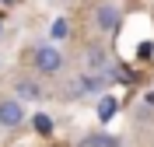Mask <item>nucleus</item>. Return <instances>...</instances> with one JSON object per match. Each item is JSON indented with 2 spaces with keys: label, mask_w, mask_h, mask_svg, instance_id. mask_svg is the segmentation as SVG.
<instances>
[{
  "label": "nucleus",
  "mask_w": 154,
  "mask_h": 147,
  "mask_svg": "<svg viewBox=\"0 0 154 147\" xmlns=\"http://www.w3.org/2000/svg\"><path fill=\"white\" fill-rule=\"evenodd\" d=\"M32 67H35L38 74H46V77L60 74V70H63V49H56L53 42L35 46V53H32Z\"/></svg>",
  "instance_id": "f257e3e1"
},
{
  "label": "nucleus",
  "mask_w": 154,
  "mask_h": 147,
  "mask_svg": "<svg viewBox=\"0 0 154 147\" xmlns=\"http://www.w3.org/2000/svg\"><path fill=\"white\" fill-rule=\"evenodd\" d=\"M25 123V98L11 95V98H0V126L4 130H14Z\"/></svg>",
  "instance_id": "f03ea898"
},
{
  "label": "nucleus",
  "mask_w": 154,
  "mask_h": 147,
  "mask_svg": "<svg viewBox=\"0 0 154 147\" xmlns=\"http://www.w3.org/2000/svg\"><path fill=\"white\" fill-rule=\"evenodd\" d=\"M95 28L98 32H116L119 28V7L116 4H98L95 7Z\"/></svg>",
  "instance_id": "7ed1b4c3"
},
{
  "label": "nucleus",
  "mask_w": 154,
  "mask_h": 147,
  "mask_svg": "<svg viewBox=\"0 0 154 147\" xmlns=\"http://www.w3.org/2000/svg\"><path fill=\"white\" fill-rule=\"evenodd\" d=\"M14 91H18V98H42V84L28 77H14Z\"/></svg>",
  "instance_id": "20e7f679"
},
{
  "label": "nucleus",
  "mask_w": 154,
  "mask_h": 147,
  "mask_svg": "<svg viewBox=\"0 0 154 147\" xmlns=\"http://www.w3.org/2000/svg\"><path fill=\"white\" fill-rule=\"evenodd\" d=\"M84 63H88L91 70H105V67H109V56H105V49H102V46H91V49L84 53Z\"/></svg>",
  "instance_id": "39448f33"
},
{
  "label": "nucleus",
  "mask_w": 154,
  "mask_h": 147,
  "mask_svg": "<svg viewBox=\"0 0 154 147\" xmlns=\"http://www.w3.org/2000/svg\"><path fill=\"white\" fill-rule=\"evenodd\" d=\"M84 147H119V140L116 137H102V133H91V137L84 140Z\"/></svg>",
  "instance_id": "423d86ee"
},
{
  "label": "nucleus",
  "mask_w": 154,
  "mask_h": 147,
  "mask_svg": "<svg viewBox=\"0 0 154 147\" xmlns=\"http://www.w3.org/2000/svg\"><path fill=\"white\" fill-rule=\"evenodd\" d=\"M112 116H116V98H102V102H98V119L109 123Z\"/></svg>",
  "instance_id": "0eeeda50"
},
{
  "label": "nucleus",
  "mask_w": 154,
  "mask_h": 147,
  "mask_svg": "<svg viewBox=\"0 0 154 147\" xmlns=\"http://www.w3.org/2000/svg\"><path fill=\"white\" fill-rule=\"evenodd\" d=\"M67 35H70L67 18H56V25H53V39H67Z\"/></svg>",
  "instance_id": "6e6552de"
},
{
  "label": "nucleus",
  "mask_w": 154,
  "mask_h": 147,
  "mask_svg": "<svg viewBox=\"0 0 154 147\" xmlns=\"http://www.w3.org/2000/svg\"><path fill=\"white\" fill-rule=\"evenodd\" d=\"M35 130L38 133H49V130H53V119L49 116H35Z\"/></svg>",
  "instance_id": "1a4fd4ad"
},
{
  "label": "nucleus",
  "mask_w": 154,
  "mask_h": 147,
  "mask_svg": "<svg viewBox=\"0 0 154 147\" xmlns=\"http://www.w3.org/2000/svg\"><path fill=\"white\" fill-rule=\"evenodd\" d=\"M0 4H7V7H11V4H18V0H0Z\"/></svg>",
  "instance_id": "9d476101"
},
{
  "label": "nucleus",
  "mask_w": 154,
  "mask_h": 147,
  "mask_svg": "<svg viewBox=\"0 0 154 147\" xmlns=\"http://www.w3.org/2000/svg\"><path fill=\"white\" fill-rule=\"evenodd\" d=\"M0 32H4V25H0Z\"/></svg>",
  "instance_id": "9b49d317"
}]
</instances>
